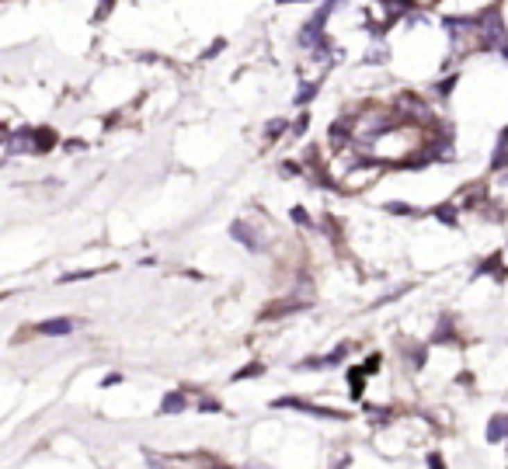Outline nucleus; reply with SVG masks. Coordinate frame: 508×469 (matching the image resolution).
Instances as JSON below:
<instances>
[{"label": "nucleus", "instance_id": "obj_16", "mask_svg": "<svg viewBox=\"0 0 508 469\" xmlns=\"http://www.w3.org/2000/svg\"><path fill=\"white\" fill-rule=\"evenodd\" d=\"M387 212H393V215H414V219L421 215V209H411V205H404V202H390Z\"/></svg>", "mask_w": 508, "mask_h": 469}, {"label": "nucleus", "instance_id": "obj_18", "mask_svg": "<svg viewBox=\"0 0 508 469\" xmlns=\"http://www.w3.org/2000/svg\"><path fill=\"white\" fill-rule=\"evenodd\" d=\"M452 87H456V77H446V80H439V84H435V94H439V98H449V94H452Z\"/></svg>", "mask_w": 508, "mask_h": 469}, {"label": "nucleus", "instance_id": "obj_19", "mask_svg": "<svg viewBox=\"0 0 508 469\" xmlns=\"http://www.w3.org/2000/svg\"><path fill=\"white\" fill-rule=\"evenodd\" d=\"M293 219H296V226H314V219H310V212H307L303 205L293 209Z\"/></svg>", "mask_w": 508, "mask_h": 469}, {"label": "nucleus", "instance_id": "obj_7", "mask_svg": "<svg viewBox=\"0 0 508 469\" xmlns=\"http://www.w3.org/2000/svg\"><path fill=\"white\" fill-rule=\"evenodd\" d=\"M473 275H477V278H480V275H494V282H501V278L508 275V272H505V265H501V251H494L491 258H484V261L473 268Z\"/></svg>", "mask_w": 508, "mask_h": 469}, {"label": "nucleus", "instance_id": "obj_15", "mask_svg": "<svg viewBox=\"0 0 508 469\" xmlns=\"http://www.w3.org/2000/svg\"><path fill=\"white\" fill-rule=\"evenodd\" d=\"M282 132H286V122H282V118H272V122L265 125V143H276Z\"/></svg>", "mask_w": 508, "mask_h": 469}, {"label": "nucleus", "instance_id": "obj_2", "mask_svg": "<svg viewBox=\"0 0 508 469\" xmlns=\"http://www.w3.org/2000/svg\"><path fill=\"white\" fill-rule=\"evenodd\" d=\"M348 351H352V344H338L331 355H324V358H307V362H300L296 369H300V372H307V369H310V372H317V369H335V365H341V362L348 358Z\"/></svg>", "mask_w": 508, "mask_h": 469}, {"label": "nucleus", "instance_id": "obj_12", "mask_svg": "<svg viewBox=\"0 0 508 469\" xmlns=\"http://www.w3.org/2000/svg\"><path fill=\"white\" fill-rule=\"evenodd\" d=\"M456 341V330H452V320H439L435 334H432V344H452Z\"/></svg>", "mask_w": 508, "mask_h": 469}, {"label": "nucleus", "instance_id": "obj_4", "mask_svg": "<svg viewBox=\"0 0 508 469\" xmlns=\"http://www.w3.org/2000/svg\"><path fill=\"white\" fill-rule=\"evenodd\" d=\"M56 146H60L56 129H49V125H35V129H32V153H49V150H56Z\"/></svg>", "mask_w": 508, "mask_h": 469}, {"label": "nucleus", "instance_id": "obj_22", "mask_svg": "<svg viewBox=\"0 0 508 469\" xmlns=\"http://www.w3.org/2000/svg\"><path fill=\"white\" fill-rule=\"evenodd\" d=\"M282 174H286V177H296V174H307V170H300V163L286 160V163H282Z\"/></svg>", "mask_w": 508, "mask_h": 469}, {"label": "nucleus", "instance_id": "obj_17", "mask_svg": "<svg viewBox=\"0 0 508 469\" xmlns=\"http://www.w3.org/2000/svg\"><path fill=\"white\" fill-rule=\"evenodd\" d=\"M262 372H265V365H262V362H251V365H244L233 379H254V375H262Z\"/></svg>", "mask_w": 508, "mask_h": 469}, {"label": "nucleus", "instance_id": "obj_6", "mask_svg": "<svg viewBox=\"0 0 508 469\" xmlns=\"http://www.w3.org/2000/svg\"><path fill=\"white\" fill-rule=\"evenodd\" d=\"M230 233H233V240H240L247 251H262V237H258V229H254V226H247V222H233Z\"/></svg>", "mask_w": 508, "mask_h": 469}, {"label": "nucleus", "instance_id": "obj_24", "mask_svg": "<svg viewBox=\"0 0 508 469\" xmlns=\"http://www.w3.org/2000/svg\"><path fill=\"white\" fill-rule=\"evenodd\" d=\"M223 46H226V42H223V39H216V42H212V46L205 49V60H212V56H216V53H219Z\"/></svg>", "mask_w": 508, "mask_h": 469}, {"label": "nucleus", "instance_id": "obj_20", "mask_svg": "<svg viewBox=\"0 0 508 469\" xmlns=\"http://www.w3.org/2000/svg\"><path fill=\"white\" fill-rule=\"evenodd\" d=\"M307 129H310V112H300V118H296V125H293V132H296V136H303Z\"/></svg>", "mask_w": 508, "mask_h": 469}, {"label": "nucleus", "instance_id": "obj_13", "mask_svg": "<svg viewBox=\"0 0 508 469\" xmlns=\"http://www.w3.org/2000/svg\"><path fill=\"white\" fill-rule=\"evenodd\" d=\"M317 91H321V84H317V80H310V84H303V87L296 91V98H293V101L303 108V105H310V101L317 98Z\"/></svg>", "mask_w": 508, "mask_h": 469}, {"label": "nucleus", "instance_id": "obj_11", "mask_svg": "<svg viewBox=\"0 0 508 469\" xmlns=\"http://www.w3.org/2000/svg\"><path fill=\"white\" fill-rule=\"evenodd\" d=\"M348 393H352V400H362V389H366V369L362 365H355L352 372H348Z\"/></svg>", "mask_w": 508, "mask_h": 469}, {"label": "nucleus", "instance_id": "obj_14", "mask_svg": "<svg viewBox=\"0 0 508 469\" xmlns=\"http://www.w3.org/2000/svg\"><path fill=\"white\" fill-rule=\"evenodd\" d=\"M432 212H435V219H439V222L456 226V205H452V202H442V205H435Z\"/></svg>", "mask_w": 508, "mask_h": 469}, {"label": "nucleus", "instance_id": "obj_8", "mask_svg": "<svg viewBox=\"0 0 508 469\" xmlns=\"http://www.w3.org/2000/svg\"><path fill=\"white\" fill-rule=\"evenodd\" d=\"M487 441H491V445L508 441V414H494V417L487 421Z\"/></svg>", "mask_w": 508, "mask_h": 469}, {"label": "nucleus", "instance_id": "obj_23", "mask_svg": "<svg viewBox=\"0 0 508 469\" xmlns=\"http://www.w3.org/2000/svg\"><path fill=\"white\" fill-rule=\"evenodd\" d=\"M425 462H428V469H446V462H442V455H439V452H428V459H425Z\"/></svg>", "mask_w": 508, "mask_h": 469}, {"label": "nucleus", "instance_id": "obj_10", "mask_svg": "<svg viewBox=\"0 0 508 469\" xmlns=\"http://www.w3.org/2000/svg\"><path fill=\"white\" fill-rule=\"evenodd\" d=\"M185 407H188V400H185L181 389H171V393L160 400V414H181Z\"/></svg>", "mask_w": 508, "mask_h": 469}, {"label": "nucleus", "instance_id": "obj_26", "mask_svg": "<svg viewBox=\"0 0 508 469\" xmlns=\"http://www.w3.org/2000/svg\"><path fill=\"white\" fill-rule=\"evenodd\" d=\"M209 469H226V466H209Z\"/></svg>", "mask_w": 508, "mask_h": 469}, {"label": "nucleus", "instance_id": "obj_1", "mask_svg": "<svg viewBox=\"0 0 508 469\" xmlns=\"http://www.w3.org/2000/svg\"><path fill=\"white\" fill-rule=\"evenodd\" d=\"M272 407H276V410H279V407H293V410H300V414H310V417H321V421H348V414H345V410L317 407V403H310V400H300V396H282V400H272Z\"/></svg>", "mask_w": 508, "mask_h": 469}, {"label": "nucleus", "instance_id": "obj_3", "mask_svg": "<svg viewBox=\"0 0 508 469\" xmlns=\"http://www.w3.org/2000/svg\"><path fill=\"white\" fill-rule=\"evenodd\" d=\"M74 320L70 317H56V320H42V324H35L32 330L35 334H42V337H67V334H74Z\"/></svg>", "mask_w": 508, "mask_h": 469}, {"label": "nucleus", "instance_id": "obj_5", "mask_svg": "<svg viewBox=\"0 0 508 469\" xmlns=\"http://www.w3.org/2000/svg\"><path fill=\"white\" fill-rule=\"evenodd\" d=\"M300 310H307L303 299H282V303H272L269 310H262V320H282V317L300 313Z\"/></svg>", "mask_w": 508, "mask_h": 469}, {"label": "nucleus", "instance_id": "obj_9", "mask_svg": "<svg viewBox=\"0 0 508 469\" xmlns=\"http://www.w3.org/2000/svg\"><path fill=\"white\" fill-rule=\"evenodd\" d=\"M501 170H508V129H501L494 157H491V174H501Z\"/></svg>", "mask_w": 508, "mask_h": 469}, {"label": "nucleus", "instance_id": "obj_21", "mask_svg": "<svg viewBox=\"0 0 508 469\" xmlns=\"http://www.w3.org/2000/svg\"><path fill=\"white\" fill-rule=\"evenodd\" d=\"M380 365H383V358H380V355H369L362 369H366V375H369V372H380Z\"/></svg>", "mask_w": 508, "mask_h": 469}, {"label": "nucleus", "instance_id": "obj_25", "mask_svg": "<svg viewBox=\"0 0 508 469\" xmlns=\"http://www.w3.org/2000/svg\"><path fill=\"white\" fill-rule=\"evenodd\" d=\"M279 4H310V0H279Z\"/></svg>", "mask_w": 508, "mask_h": 469}]
</instances>
